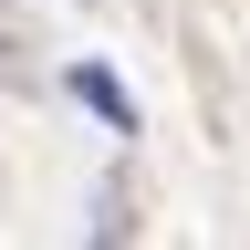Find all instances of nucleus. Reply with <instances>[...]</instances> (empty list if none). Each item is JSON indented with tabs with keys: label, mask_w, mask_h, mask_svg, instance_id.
<instances>
[{
	"label": "nucleus",
	"mask_w": 250,
	"mask_h": 250,
	"mask_svg": "<svg viewBox=\"0 0 250 250\" xmlns=\"http://www.w3.org/2000/svg\"><path fill=\"white\" fill-rule=\"evenodd\" d=\"M73 94H83V104L104 115V125H136V104H125V83H115V73H94V62L73 73Z\"/></svg>",
	"instance_id": "f257e3e1"
}]
</instances>
